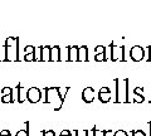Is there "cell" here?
Here are the masks:
<instances>
[{
  "label": "cell",
  "mask_w": 151,
  "mask_h": 136,
  "mask_svg": "<svg viewBox=\"0 0 151 136\" xmlns=\"http://www.w3.org/2000/svg\"><path fill=\"white\" fill-rule=\"evenodd\" d=\"M40 97H42V93L40 90L37 87H32L30 90L27 91V100L32 102V104H35V102L40 101Z\"/></svg>",
  "instance_id": "cell-1"
},
{
  "label": "cell",
  "mask_w": 151,
  "mask_h": 136,
  "mask_svg": "<svg viewBox=\"0 0 151 136\" xmlns=\"http://www.w3.org/2000/svg\"><path fill=\"white\" fill-rule=\"evenodd\" d=\"M50 53H52L50 47H43V50H42V59H44V60L50 59Z\"/></svg>",
  "instance_id": "cell-2"
},
{
  "label": "cell",
  "mask_w": 151,
  "mask_h": 136,
  "mask_svg": "<svg viewBox=\"0 0 151 136\" xmlns=\"http://www.w3.org/2000/svg\"><path fill=\"white\" fill-rule=\"evenodd\" d=\"M131 55L134 57V59H140L142 57V49H140V47H135L131 50Z\"/></svg>",
  "instance_id": "cell-3"
},
{
  "label": "cell",
  "mask_w": 151,
  "mask_h": 136,
  "mask_svg": "<svg viewBox=\"0 0 151 136\" xmlns=\"http://www.w3.org/2000/svg\"><path fill=\"white\" fill-rule=\"evenodd\" d=\"M108 98H110V90H108L107 87H105L100 92V100H102L103 102H106V101H108Z\"/></svg>",
  "instance_id": "cell-4"
},
{
  "label": "cell",
  "mask_w": 151,
  "mask_h": 136,
  "mask_svg": "<svg viewBox=\"0 0 151 136\" xmlns=\"http://www.w3.org/2000/svg\"><path fill=\"white\" fill-rule=\"evenodd\" d=\"M50 59H52V60H57V59H59V47H53V48H52Z\"/></svg>",
  "instance_id": "cell-5"
},
{
  "label": "cell",
  "mask_w": 151,
  "mask_h": 136,
  "mask_svg": "<svg viewBox=\"0 0 151 136\" xmlns=\"http://www.w3.org/2000/svg\"><path fill=\"white\" fill-rule=\"evenodd\" d=\"M25 98H27V96H24V93H23V88L20 87V84H18V101L23 102Z\"/></svg>",
  "instance_id": "cell-6"
},
{
  "label": "cell",
  "mask_w": 151,
  "mask_h": 136,
  "mask_svg": "<svg viewBox=\"0 0 151 136\" xmlns=\"http://www.w3.org/2000/svg\"><path fill=\"white\" fill-rule=\"evenodd\" d=\"M25 126H27V129H25V130L18 131V132H17V136H29V122H27Z\"/></svg>",
  "instance_id": "cell-7"
},
{
  "label": "cell",
  "mask_w": 151,
  "mask_h": 136,
  "mask_svg": "<svg viewBox=\"0 0 151 136\" xmlns=\"http://www.w3.org/2000/svg\"><path fill=\"white\" fill-rule=\"evenodd\" d=\"M86 52H87V48L86 47H82L79 49V55H78V59H82V60H86L87 59V55H86Z\"/></svg>",
  "instance_id": "cell-8"
},
{
  "label": "cell",
  "mask_w": 151,
  "mask_h": 136,
  "mask_svg": "<svg viewBox=\"0 0 151 136\" xmlns=\"http://www.w3.org/2000/svg\"><path fill=\"white\" fill-rule=\"evenodd\" d=\"M78 48L77 47H72V48L69 49V59H72V60H74V59H78L77 57H76V52H78Z\"/></svg>",
  "instance_id": "cell-9"
},
{
  "label": "cell",
  "mask_w": 151,
  "mask_h": 136,
  "mask_svg": "<svg viewBox=\"0 0 151 136\" xmlns=\"http://www.w3.org/2000/svg\"><path fill=\"white\" fill-rule=\"evenodd\" d=\"M1 101L4 102V104H8V102H13V96H12V93H9V95H4Z\"/></svg>",
  "instance_id": "cell-10"
},
{
  "label": "cell",
  "mask_w": 151,
  "mask_h": 136,
  "mask_svg": "<svg viewBox=\"0 0 151 136\" xmlns=\"http://www.w3.org/2000/svg\"><path fill=\"white\" fill-rule=\"evenodd\" d=\"M0 136H12V135H10V131L9 130H3L1 132H0Z\"/></svg>",
  "instance_id": "cell-11"
},
{
  "label": "cell",
  "mask_w": 151,
  "mask_h": 136,
  "mask_svg": "<svg viewBox=\"0 0 151 136\" xmlns=\"http://www.w3.org/2000/svg\"><path fill=\"white\" fill-rule=\"evenodd\" d=\"M43 136H54V132L53 131H43Z\"/></svg>",
  "instance_id": "cell-12"
},
{
  "label": "cell",
  "mask_w": 151,
  "mask_h": 136,
  "mask_svg": "<svg viewBox=\"0 0 151 136\" xmlns=\"http://www.w3.org/2000/svg\"><path fill=\"white\" fill-rule=\"evenodd\" d=\"M115 136H127L125 131H117V132L115 134Z\"/></svg>",
  "instance_id": "cell-13"
},
{
  "label": "cell",
  "mask_w": 151,
  "mask_h": 136,
  "mask_svg": "<svg viewBox=\"0 0 151 136\" xmlns=\"http://www.w3.org/2000/svg\"><path fill=\"white\" fill-rule=\"evenodd\" d=\"M60 136H70V131L64 130V131H62V134H60Z\"/></svg>",
  "instance_id": "cell-14"
},
{
  "label": "cell",
  "mask_w": 151,
  "mask_h": 136,
  "mask_svg": "<svg viewBox=\"0 0 151 136\" xmlns=\"http://www.w3.org/2000/svg\"><path fill=\"white\" fill-rule=\"evenodd\" d=\"M87 134H88V131H81V132L77 131V136H86Z\"/></svg>",
  "instance_id": "cell-15"
},
{
  "label": "cell",
  "mask_w": 151,
  "mask_h": 136,
  "mask_svg": "<svg viewBox=\"0 0 151 136\" xmlns=\"http://www.w3.org/2000/svg\"><path fill=\"white\" fill-rule=\"evenodd\" d=\"M132 134H134V136H144V134L141 131H134Z\"/></svg>",
  "instance_id": "cell-16"
}]
</instances>
